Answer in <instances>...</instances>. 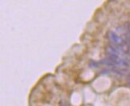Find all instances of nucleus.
Listing matches in <instances>:
<instances>
[{
	"mask_svg": "<svg viewBox=\"0 0 130 106\" xmlns=\"http://www.w3.org/2000/svg\"><path fill=\"white\" fill-rule=\"evenodd\" d=\"M128 29H129V31H130V23H129V25H128Z\"/></svg>",
	"mask_w": 130,
	"mask_h": 106,
	"instance_id": "1",
	"label": "nucleus"
}]
</instances>
